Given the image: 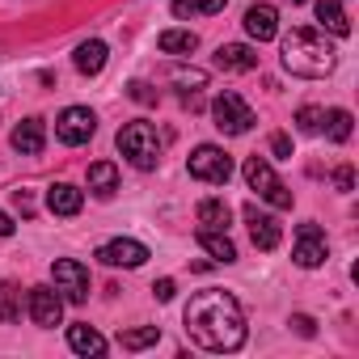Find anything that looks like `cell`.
Segmentation results:
<instances>
[{
	"label": "cell",
	"mask_w": 359,
	"mask_h": 359,
	"mask_svg": "<svg viewBox=\"0 0 359 359\" xmlns=\"http://www.w3.org/2000/svg\"><path fill=\"white\" fill-rule=\"evenodd\" d=\"M216 68L220 72H254L258 68V51L245 47V43H224L216 51Z\"/></svg>",
	"instance_id": "5bb4252c"
},
{
	"label": "cell",
	"mask_w": 359,
	"mask_h": 359,
	"mask_svg": "<svg viewBox=\"0 0 359 359\" xmlns=\"http://www.w3.org/2000/svg\"><path fill=\"white\" fill-rule=\"evenodd\" d=\"M212 118H216V127L224 131V135H245L258 118H254V110H250V102L241 97V93H233V89H224L216 102H212Z\"/></svg>",
	"instance_id": "5b68a950"
},
{
	"label": "cell",
	"mask_w": 359,
	"mask_h": 359,
	"mask_svg": "<svg viewBox=\"0 0 359 359\" xmlns=\"http://www.w3.org/2000/svg\"><path fill=\"white\" fill-rule=\"evenodd\" d=\"M321 123H325V135L334 144H346L351 140V114L346 110H330V114H321Z\"/></svg>",
	"instance_id": "83f0119b"
},
{
	"label": "cell",
	"mask_w": 359,
	"mask_h": 359,
	"mask_svg": "<svg viewBox=\"0 0 359 359\" xmlns=\"http://www.w3.org/2000/svg\"><path fill=\"white\" fill-rule=\"evenodd\" d=\"M68 346L76 355H106V338L93 325H68Z\"/></svg>",
	"instance_id": "e0dca14e"
},
{
	"label": "cell",
	"mask_w": 359,
	"mask_h": 359,
	"mask_svg": "<svg viewBox=\"0 0 359 359\" xmlns=\"http://www.w3.org/2000/svg\"><path fill=\"white\" fill-rule=\"evenodd\" d=\"M13 203H18V212H22V216H34V203H30V195H26V191H13Z\"/></svg>",
	"instance_id": "e575fe53"
},
{
	"label": "cell",
	"mask_w": 359,
	"mask_h": 359,
	"mask_svg": "<svg viewBox=\"0 0 359 359\" xmlns=\"http://www.w3.org/2000/svg\"><path fill=\"white\" fill-rule=\"evenodd\" d=\"M325 254H330V245H325V233H321L317 224H300V229H296V250H292L296 266L313 271V266H321V262H325Z\"/></svg>",
	"instance_id": "9c48e42d"
},
{
	"label": "cell",
	"mask_w": 359,
	"mask_h": 359,
	"mask_svg": "<svg viewBox=\"0 0 359 359\" xmlns=\"http://www.w3.org/2000/svg\"><path fill=\"white\" fill-rule=\"evenodd\" d=\"M127 97H135L140 106H152V102H156V93H152L144 81H131V85H127Z\"/></svg>",
	"instance_id": "f546056e"
},
{
	"label": "cell",
	"mask_w": 359,
	"mask_h": 359,
	"mask_svg": "<svg viewBox=\"0 0 359 359\" xmlns=\"http://www.w3.org/2000/svg\"><path fill=\"white\" fill-rule=\"evenodd\" d=\"M165 76H169L173 85H182V89H191V93L208 85V72H203V68H182V64H173V68H165Z\"/></svg>",
	"instance_id": "484cf974"
},
{
	"label": "cell",
	"mask_w": 359,
	"mask_h": 359,
	"mask_svg": "<svg viewBox=\"0 0 359 359\" xmlns=\"http://www.w3.org/2000/svg\"><path fill=\"white\" fill-rule=\"evenodd\" d=\"M9 140H13V148H18L22 156H39L43 144H47V127H43V118H26V123L13 127Z\"/></svg>",
	"instance_id": "9a60e30c"
},
{
	"label": "cell",
	"mask_w": 359,
	"mask_h": 359,
	"mask_svg": "<svg viewBox=\"0 0 359 359\" xmlns=\"http://www.w3.org/2000/svg\"><path fill=\"white\" fill-rule=\"evenodd\" d=\"M173 292H177L173 279H156V283H152V296H156V300H173Z\"/></svg>",
	"instance_id": "d6a6232c"
},
{
	"label": "cell",
	"mask_w": 359,
	"mask_h": 359,
	"mask_svg": "<svg viewBox=\"0 0 359 359\" xmlns=\"http://www.w3.org/2000/svg\"><path fill=\"white\" fill-rule=\"evenodd\" d=\"M191 177H199V182H212V187H224L233 177V156L216 144H199L191 152Z\"/></svg>",
	"instance_id": "8992f818"
},
{
	"label": "cell",
	"mask_w": 359,
	"mask_h": 359,
	"mask_svg": "<svg viewBox=\"0 0 359 359\" xmlns=\"http://www.w3.org/2000/svg\"><path fill=\"white\" fill-rule=\"evenodd\" d=\"M338 64L334 47L325 43V34L309 30V26H296L292 34H283V68L292 76H304V81H317V76H330Z\"/></svg>",
	"instance_id": "7a4b0ae2"
},
{
	"label": "cell",
	"mask_w": 359,
	"mask_h": 359,
	"mask_svg": "<svg viewBox=\"0 0 359 359\" xmlns=\"http://www.w3.org/2000/svg\"><path fill=\"white\" fill-rule=\"evenodd\" d=\"M187 334L191 342H199L203 351H241L245 346V317L233 292L224 287H203L191 296L187 304Z\"/></svg>",
	"instance_id": "6da1fadb"
},
{
	"label": "cell",
	"mask_w": 359,
	"mask_h": 359,
	"mask_svg": "<svg viewBox=\"0 0 359 359\" xmlns=\"http://www.w3.org/2000/svg\"><path fill=\"white\" fill-rule=\"evenodd\" d=\"M296 123H300V131L317 135V131H321V110H317V106H300V110H296Z\"/></svg>",
	"instance_id": "f1b7e54d"
},
{
	"label": "cell",
	"mask_w": 359,
	"mask_h": 359,
	"mask_svg": "<svg viewBox=\"0 0 359 359\" xmlns=\"http://www.w3.org/2000/svg\"><path fill=\"white\" fill-rule=\"evenodd\" d=\"M245 34H250L254 43L279 39V9H275V5H250V9H245Z\"/></svg>",
	"instance_id": "4fadbf2b"
},
{
	"label": "cell",
	"mask_w": 359,
	"mask_h": 359,
	"mask_svg": "<svg viewBox=\"0 0 359 359\" xmlns=\"http://www.w3.org/2000/svg\"><path fill=\"white\" fill-rule=\"evenodd\" d=\"M245 182H250V191H258V199H266L271 208H279V212L292 208V191L275 177V169H271L266 156H250V161H245Z\"/></svg>",
	"instance_id": "277c9868"
},
{
	"label": "cell",
	"mask_w": 359,
	"mask_h": 359,
	"mask_svg": "<svg viewBox=\"0 0 359 359\" xmlns=\"http://www.w3.org/2000/svg\"><path fill=\"white\" fill-rule=\"evenodd\" d=\"M195 216H199V224L203 229H229V220H233V212H229V203L224 199H203L199 208H195Z\"/></svg>",
	"instance_id": "603a6c76"
},
{
	"label": "cell",
	"mask_w": 359,
	"mask_h": 359,
	"mask_svg": "<svg viewBox=\"0 0 359 359\" xmlns=\"http://www.w3.org/2000/svg\"><path fill=\"white\" fill-rule=\"evenodd\" d=\"M0 237H13V220L5 212H0Z\"/></svg>",
	"instance_id": "d590c367"
},
{
	"label": "cell",
	"mask_w": 359,
	"mask_h": 359,
	"mask_svg": "<svg viewBox=\"0 0 359 359\" xmlns=\"http://www.w3.org/2000/svg\"><path fill=\"white\" fill-rule=\"evenodd\" d=\"M0 321L5 325L22 321V292H18V283H0Z\"/></svg>",
	"instance_id": "cb8c5ba5"
},
{
	"label": "cell",
	"mask_w": 359,
	"mask_h": 359,
	"mask_svg": "<svg viewBox=\"0 0 359 359\" xmlns=\"http://www.w3.org/2000/svg\"><path fill=\"white\" fill-rule=\"evenodd\" d=\"M30 317H34V325H43V330L60 325V317H64V296H60L55 287H30Z\"/></svg>",
	"instance_id": "7c38bea8"
},
{
	"label": "cell",
	"mask_w": 359,
	"mask_h": 359,
	"mask_svg": "<svg viewBox=\"0 0 359 359\" xmlns=\"http://www.w3.org/2000/svg\"><path fill=\"white\" fill-rule=\"evenodd\" d=\"M245 224H250V237H254V245L262 250V254H271L275 245H279V220L275 216H266L258 203H245Z\"/></svg>",
	"instance_id": "8fae6325"
},
{
	"label": "cell",
	"mask_w": 359,
	"mask_h": 359,
	"mask_svg": "<svg viewBox=\"0 0 359 359\" xmlns=\"http://www.w3.org/2000/svg\"><path fill=\"white\" fill-rule=\"evenodd\" d=\"M199 245H203L216 262H237V245H233L229 233H220V229H199Z\"/></svg>",
	"instance_id": "d6986e66"
},
{
	"label": "cell",
	"mask_w": 359,
	"mask_h": 359,
	"mask_svg": "<svg viewBox=\"0 0 359 359\" xmlns=\"http://www.w3.org/2000/svg\"><path fill=\"white\" fill-rule=\"evenodd\" d=\"M271 152H275V156H283V161H292V140H287L283 131H279V135H271Z\"/></svg>",
	"instance_id": "4dcf8cb0"
},
{
	"label": "cell",
	"mask_w": 359,
	"mask_h": 359,
	"mask_svg": "<svg viewBox=\"0 0 359 359\" xmlns=\"http://www.w3.org/2000/svg\"><path fill=\"white\" fill-rule=\"evenodd\" d=\"M97 262H106V266H144L148 262V245H140V241H131V237H118V241H106L102 250H97Z\"/></svg>",
	"instance_id": "30bf717a"
},
{
	"label": "cell",
	"mask_w": 359,
	"mask_h": 359,
	"mask_svg": "<svg viewBox=\"0 0 359 359\" xmlns=\"http://www.w3.org/2000/svg\"><path fill=\"white\" fill-rule=\"evenodd\" d=\"M89 191H97L102 199L118 191V169H114L110 161H93V165H89Z\"/></svg>",
	"instance_id": "44dd1931"
},
{
	"label": "cell",
	"mask_w": 359,
	"mask_h": 359,
	"mask_svg": "<svg viewBox=\"0 0 359 359\" xmlns=\"http://www.w3.org/2000/svg\"><path fill=\"white\" fill-rule=\"evenodd\" d=\"M47 208H51L55 216H76V212L85 208V195H81L72 182H55V187L47 191Z\"/></svg>",
	"instance_id": "2e32d148"
},
{
	"label": "cell",
	"mask_w": 359,
	"mask_h": 359,
	"mask_svg": "<svg viewBox=\"0 0 359 359\" xmlns=\"http://www.w3.org/2000/svg\"><path fill=\"white\" fill-rule=\"evenodd\" d=\"M292 5H304V0H292Z\"/></svg>",
	"instance_id": "8d00e7d4"
},
{
	"label": "cell",
	"mask_w": 359,
	"mask_h": 359,
	"mask_svg": "<svg viewBox=\"0 0 359 359\" xmlns=\"http://www.w3.org/2000/svg\"><path fill=\"white\" fill-rule=\"evenodd\" d=\"M317 22H321L330 34H338V39H346V34H351V18L342 13L338 0H317Z\"/></svg>",
	"instance_id": "ffe728a7"
},
{
	"label": "cell",
	"mask_w": 359,
	"mask_h": 359,
	"mask_svg": "<svg viewBox=\"0 0 359 359\" xmlns=\"http://www.w3.org/2000/svg\"><path fill=\"white\" fill-rule=\"evenodd\" d=\"M118 152H123L135 169H152V165L161 161V135H156V127L144 123V118L127 123V127L118 131Z\"/></svg>",
	"instance_id": "3957f363"
},
{
	"label": "cell",
	"mask_w": 359,
	"mask_h": 359,
	"mask_svg": "<svg viewBox=\"0 0 359 359\" xmlns=\"http://www.w3.org/2000/svg\"><path fill=\"white\" fill-rule=\"evenodd\" d=\"M292 325H296V334H304V338H313V334H317L313 317H304V313H296V317H292Z\"/></svg>",
	"instance_id": "836d02e7"
},
{
	"label": "cell",
	"mask_w": 359,
	"mask_h": 359,
	"mask_svg": "<svg viewBox=\"0 0 359 359\" xmlns=\"http://www.w3.org/2000/svg\"><path fill=\"white\" fill-rule=\"evenodd\" d=\"M156 47H161L165 55H191V51L199 47V34H195V30H165V34L156 39Z\"/></svg>",
	"instance_id": "7402d4cb"
},
{
	"label": "cell",
	"mask_w": 359,
	"mask_h": 359,
	"mask_svg": "<svg viewBox=\"0 0 359 359\" xmlns=\"http://www.w3.org/2000/svg\"><path fill=\"white\" fill-rule=\"evenodd\" d=\"M93 131H97V118H93L85 106H68V110L55 118V135H60V144H68V148L89 144V140H93Z\"/></svg>",
	"instance_id": "ba28073f"
},
{
	"label": "cell",
	"mask_w": 359,
	"mask_h": 359,
	"mask_svg": "<svg viewBox=\"0 0 359 359\" xmlns=\"http://www.w3.org/2000/svg\"><path fill=\"white\" fill-rule=\"evenodd\" d=\"M224 0H173V13L177 18H208V13H220Z\"/></svg>",
	"instance_id": "4316f807"
},
{
	"label": "cell",
	"mask_w": 359,
	"mask_h": 359,
	"mask_svg": "<svg viewBox=\"0 0 359 359\" xmlns=\"http://www.w3.org/2000/svg\"><path fill=\"white\" fill-rule=\"evenodd\" d=\"M334 187H338V191H355V169H351V165H342V169L334 173Z\"/></svg>",
	"instance_id": "1f68e13d"
},
{
	"label": "cell",
	"mask_w": 359,
	"mask_h": 359,
	"mask_svg": "<svg viewBox=\"0 0 359 359\" xmlns=\"http://www.w3.org/2000/svg\"><path fill=\"white\" fill-rule=\"evenodd\" d=\"M51 283H55V292H64V300H72V304H85V300H89V271H85L76 258H60V262L51 266Z\"/></svg>",
	"instance_id": "52a82bcc"
},
{
	"label": "cell",
	"mask_w": 359,
	"mask_h": 359,
	"mask_svg": "<svg viewBox=\"0 0 359 359\" xmlns=\"http://www.w3.org/2000/svg\"><path fill=\"white\" fill-rule=\"evenodd\" d=\"M152 342H161V330H156V325L123 330V334H118V346H123V351H144V346H152Z\"/></svg>",
	"instance_id": "d4e9b609"
},
{
	"label": "cell",
	"mask_w": 359,
	"mask_h": 359,
	"mask_svg": "<svg viewBox=\"0 0 359 359\" xmlns=\"http://www.w3.org/2000/svg\"><path fill=\"white\" fill-rule=\"evenodd\" d=\"M106 68V43L102 39H89V43H81L76 47V72H85V76H97Z\"/></svg>",
	"instance_id": "ac0fdd59"
}]
</instances>
